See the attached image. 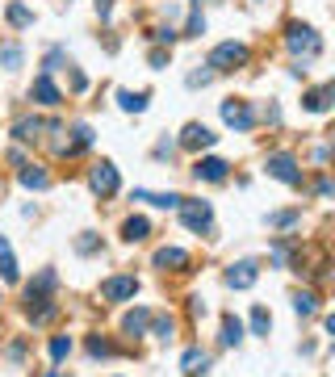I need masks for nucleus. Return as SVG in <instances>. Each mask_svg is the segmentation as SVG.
Returning a JSON list of instances; mask_svg holds the SVG:
<instances>
[{"instance_id":"nucleus-35","label":"nucleus","mask_w":335,"mask_h":377,"mask_svg":"<svg viewBox=\"0 0 335 377\" xmlns=\"http://www.w3.org/2000/svg\"><path fill=\"white\" fill-rule=\"evenodd\" d=\"M214 80V72H193L189 76V89H201V84H210Z\"/></svg>"},{"instance_id":"nucleus-8","label":"nucleus","mask_w":335,"mask_h":377,"mask_svg":"<svg viewBox=\"0 0 335 377\" xmlns=\"http://www.w3.org/2000/svg\"><path fill=\"white\" fill-rule=\"evenodd\" d=\"M227 176H231V164H227V159H218V155H205V159H197V164H193V181L218 185V181H227Z\"/></svg>"},{"instance_id":"nucleus-4","label":"nucleus","mask_w":335,"mask_h":377,"mask_svg":"<svg viewBox=\"0 0 335 377\" xmlns=\"http://www.w3.org/2000/svg\"><path fill=\"white\" fill-rule=\"evenodd\" d=\"M118 168L109 164V159H101V164H93V172H89V188H93L96 197H113L118 193Z\"/></svg>"},{"instance_id":"nucleus-13","label":"nucleus","mask_w":335,"mask_h":377,"mask_svg":"<svg viewBox=\"0 0 335 377\" xmlns=\"http://www.w3.org/2000/svg\"><path fill=\"white\" fill-rule=\"evenodd\" d=\"M331 96H335V89L323 84V89H310V93L302 96V105H306L310 113H327V109H331Z\"/></svg>"},{"instance_id":"nucleus-5","label":"nucleus","mask_w":335,"mask_h":377,"mask_svg":"<svg viewBox=\"0 0 335 377\" xmlns=\"http://www.w3.org/2000/svg\"><path fill=\"white\" fill-rule=\"evenodd\" d=\"M222 122L231 126V130H239V135H247L251 126H256V113H251V105L247 101H222Z\"/></svg>"},{"instance_id":"nucleus-15","label":"nucleus","mask_w":335,"mask_h":377,"mask_svg":"<svg viewBox=\"0 0 335 377\" xmlns=\"http://www.w3.org/2000/svg\"><path fill=\"white\" fill-rule=\"evenodd\" d=\"M50 289H55V273H50V269H42L34 281L25 285V302H38V298H47Z\"/></svg>"},{"instance_id":"nucleus-23","label":"nucleus","mask_w":335,"mask_h":377,"mask_svg":"<svg viewBox=\"0 0 335 377\" xmlns=\"http://www.w3.org/2000/svg\"><path fill=\"white\" fill-rule=\"evenodd\" d=\"M239 339H243V323L235 319V315H222V344H227V348H235Z\"/></svg>"},{"instance_id":"nucleus-2","label":"nucleus","mask_w":335,"mask_h":377,"mask_svg":"<svg viewBox=\"0 0 335 377\" xmlns=\"http://www.w3.org/2000/svg\"><path fill=\"white\" fill-rule=\"evenodd\" d=\"M247 63V47L243 43H218V47L210 50V72H235V67H243Z\"/></svg>"},{"instance_id":"nucleus-19","label":"nucleus","mask_w":335,"mask_h":377,"mask_svg":"<svg viewBox=\"0 0 335 377\" xmlns=\"http://www.w3.org/2000/svg\"><path fill=\"white\" fill-rule=\"evenodd\" d=\"M21 185H25V188H47L50 185V172L42 168V164H25V168H21Z\"/></svg>"},{"instance_id":"nucleus-6","label":"nucleus","mask_w":335,"mask_h":377,"mask_svg":"<svg viewBox=\"0 0 335 377\" xmlns=\"http://www.w3.org/2000/svg\"><path fill=\"white\" fill-rule=\"evenodd\" d=\"M268 176H277L281 185H302V168H297V159L289 155V151H277V155H268Z\"/></svg>"},{"instance_id":"nucleus-39","label":"nucleus","mask_w":335,"mask_h":377,"mask_svg":"<svg viewBox=\"0 0 335 377\" xmlns=\"http://www.w3.org/2000/svg\"><path fill=\"white\" fill-rule=\"evenodd\" d=\"M72 89H76V93H84V89H89V80H84L80 72H72Z\"/></svg>"},{"instance_id":"nucleus-29","label":"nucleus","mask_w":335,"mask_h":377,"mask_svg":"<svg viewBox=\"0 0 335 377\" xmlns=\"http://www.w3.org/2000/svg\"><path fill=\"white\" fill-rule=\"evenodd\" d=\"M201 30H205V17H201V0H193V17H189V30H185V34H189V38H197Z\"/></svg>"},{"instance_id":"nucleus-22","label":"nucleus","mask_w":335,"mask_h":377,"mask_svg":"<svg viewBox=\"0 0 335 377\" xmlns=\"http://www.w3.org/2000/svg\"><path fill=\"white\" fill-rule=\"evenodd\" d=\"M0 277L4 281H17V260H13V247H8L4 235H0Z\"/></svg>"},{"instance_id":"nucleus-20","label":"nucleus","mask_w":335,"mask_h":377,"mask_svg":"<svg viewBox=\"0 0 335 377\" xmlns=\"http://www.w3.org/2000/svg\"><path fill=\"white\" fill-rule=\"evenodd\" d=\"M181 365H185V377H201V373H205V369H210V356H205L201 348H189Z\"/></svg>"},{"instance_id":"nucleus-24","label":"nucleus","mask_w":335,"mask_h":377,"mask_svg":"<svg viewBox=\"0 0 335 377\" xmlns=\"http://www.w3.org/2000/svg\"><path fill=\"white\" fill-rule=\"evenodd\" d=\"M13 135H17L21 142H34L38 135H42V122H38V118H21V122L13 126Z\"/></svg>"},{"instance_id":"nucleus-37","label":"nucleus","mask_w":335,"mask_h":377,"mask_svg":"<svg viewBox=\"0 0 335 377\" xmlns=\"http://www.w3.org/2000/svg\"><path fill=\"white\" fill-rule=\"evenodd\" d=\"M59 63H63V50H50V55H47V72H55Z\"/></svg>"},{"instance_id":"nucleus-25","label":"nucleus","mask_w":335,"mask_h":377,"mask_svg":"<svg viewBox=\"0 0 335 377\" xmlns=\"http://www.w3.org/2000/svg\"><path fill=\"white\" fill-rule=\"evenodd\" d=\"M118 105H122L126 113H143V109H147V93H130V89H122V93H118Z\"/></svg>"},{"instance_id":"nucleus-33","label":"nucleus","mask_w":335,"mask_h":377,"mask_svg":"<svg viewBox=\"0 0 335 377\" xmlns=\"http://www.w3.org/2000/svg\"><path fill=\"white\" fill-rule=\"evenodd\" d=\"M151 38H155V43H159V47H172V43H176V38H181V34H176V30H172V26H159V30H155V34H151Z\"/></svg>"},{"instance_id":"nucleus-11","label":"nucleus","mask_w":335,"mask_h":377,"mask_svg":"<svg viewBox=\"0 0 335 377\" xmlns=\"http://www.w3.org/2000/svg\"><path fill=\"white\" fill-rule=\"evenodd\" d=\"M155 269H172V273H181V269H189V252H181V247H159L155 252Z\"/></svg>"},{"instance_id":"nucleus-16","label":"nucleus","mask_w":335,"mask_h":377,"mask_svg":"<svg viewBox=\"0 0 335 377\" xmlns=\"http://www.w3.org/2000/svg\"><path fill=\"white\" fill-rule=\"evenodd\" d=\"M135 201H151L159 210H176L181 206V193H147V188H135Z\"/></svg>"},{"instance_id":"nucleus-40","label":"nucleus","mask_w":335,"mask_h":377,"mask_svg":"<svg viewBox=\"0 0 335 377\" xmlns=\"http://www.w3.org/2000/svg\"><path fill=\"white\" fill-rule=\"evenodd\" d=\"M96 9H101V17H109V9H113V0H96Z\"/></svg>"},{"instance_id":"nucleus-34","label":"nucleus","mask_w":335,"mask_h":377,"mask_svg":"<svg viewBox=\"0 0 335 377\" xmlns=\"http://www.w3.org/2000/svg\"><path fill=\"white\" fill-rule=\"evenodd\" d=\"M268 223H273V227H293V223H297V210H289V214H273Z\"/></svg>"},{"instance_id":"nucleus-28","label":"nucleus","mask_w":335,"mask_h":377,"mask_svg":"<svg viewBox=\"0 0 335 377\" xmlns=\"http://www.w3.org/2000/svg\"><path fill=\"white\" fill-rule=\"evenodd\" d=\"M76 252H80V256H93V252H101V235L84 231V235L76 239Z\"/></svg>"},{"instance_id":"nucleus-32","label":"nucleus","mask_w":335,"mask_h":377,"mask_svg":"<svg viewBox=\"0 0 335 377\" xmlns=\"http://www.w3.org/2000/svg\"><path fill=\"white\" fill-rule=\"evenodd\" d=\"M67 352H72V339H67V335H55V339H50V356H55V361H63Z\"/></svg>"},{"instance_id":"nucleus-14","label":"nucleus","mask_w":335,"mask_h":377,"mask_svg":"<svg viewBox=\"0 0 335 377\" xmlns=\"http://www.w3.org/2000/svg\"><path fill=\"white\" fill-rule=\"evenodd\" d=\"M147 235H151V223H147L143 214H135V218L122 223V239H126V243H143Z\"/></svg>"},{"instance_id":"nucleus-31","label":"nucleus","mask_w":335,"mask_h":377,"mask_svg":"<svg viewBox=\"0 0 335 377\" xmlns=\"http://www.w3.org/2000/svg\"><path fill=\"white\" fill-rule=\"evenodd\" d=\"M89 356H113V344L101 339V335H93V339H89Z\"/></svg>"},{"instance_id":"nucleus-9","label":"nucleus","mask_w":335,"mask_h":377,"mask_svg":"<svg viewBox=\"0 0 335 377\" xmlns=\"http://www.w3.org/2000/svg\"><path fill=\"white\" fill-rule=\"evenodd\" d=\"M214 142H218V135L210 126H201V122H189L185 135H181V147L185 151H201V147H214Z\"/></svg>"},{"instance_id":"nucleus-17","label":"nucleus","mask_w":335,"mask_h":377,"mask_svg":"<svg viewBox=\"0 0 335 377\" xmlns=\"http://www.w3.org/2000/svg\"><path fill=\"white\" fill-rule=\"evenodd\" d=\"M25 63V50H21V43H0V67L4 72H17Z\"/></svg>"},{"instance_id":"nucleus-3","label":"nucleus","mask_w":335,"mask_h":377,"mask_svg":"<svg viewBox=\"0 0 335 377\" xmlns=\"http://www.w3.org/2000/svg\"><path fill=\"white\" fill-rule=\"evenodd\" d=\"M285 47L293 50V55H302V59H314V55L323 50V38H319V34H314L310 26H289Z\"/></svg>"},{"instance_id":"nucleus-36","label":"nucleus","mask_w":335,"mask_h":377,"mask_svg":"<svg viewBox=\"0 0 335 377\" xmlns=\"http://www.w3.org/2000/svg\"><path fill=\"white\" fill-rule=\"evenodd\" d=\"M8 356L21 361V356H25V339H13V344H8Z\"/></svg>"},{"instance_id":"nucleus-7","label":"nucleus","mask_w":335,"mask_h":377,"mask_svg":"<svg viewBox=\"0 0 335 377\" xmlns=\"http://www.w3.org/2000/svg\"><path fill=\"white\" fill-rule=\"evenodd\" d=\"M135 293H139V277H130V273L101 281V302H130Z\"/></svg>"},{"instance_id":"nucleus-26","label":"nucleus","mask_w":335,"mask_h":377,"mask_svg":"<svg viewBox=\"0 0 335 377\" xmlns=\"http://www.w3.org/2000/svg\"><path fill=\"white\" fill-rule=\"evenodd\" d=\"M293 310H297L302 319H310V315L319 310V293H314V289H306V293H297V298H293Z\"/></svg>"},{"instance_id":"nucleus-10","label":"nucleus","mask_w":335,"mask_h":377,"mask_svg":"<svg viewBox=\"0 0 335 377\" xmlns=\"http://www.w3.org/2000/svg\"><path fill=\"white\" fill-rule=\"evenodd\" d=\"M256 277H260V269H256L251 260H239V264L227 269V285H231V289H251Z\"/></svg>"},{"instance_id":"nucleus-18","label":"nucleus","mask_w":335,"mask_h":377,"mask_svg":"<svg viewBox=\"0 0 335 377\" xmlns=\"http://www.w3.org/2000/svg\"><path fill=\"white\" fill-rule=\"evenodd\" d=\"M4 17H8V26H13V30H25V26H34V9H25L21 0H13V4L4 9Z\"/></svg>"},{"instance_id":"nucleus-27","label":"nucleus","mask_w":335,"mask_h":377,"mask_svg":"<svg viewBox=\"0 0 335 377\" xmlns=\"http://www.w3.org/2000/svg\"><path fill=\"white\" fill-rule=\"evenodd\" d=\"M268 331H273V315L264 306H256L251 310V335H268Z\"/></svg>"},{"instance_id":"nucleus-21","label":"nucleus","mask_w":335,"mask_h":377,"mask_svg":"<svg viewBox=\"0 0 335 377\" xmlns=\"http://www.w3.org/2000/svg\"><path fill=\"white\" fill-rule=\"evenodd\" d=\"M147 323H151V310H130V315L122 319V331H126V335H147Z\"/></svg>"},{"instance_id":"nucleus-12","label":"nucleus","mask_w":335,"mask_h":377,"mask_svg":"<svg viewBox=\"0 0 335 377\" xmlns=\"http://www.w3.org/2000/svg\"><path fill=\"white\" fill-rule=\"evenodd\" d=\"M30 96H34V101H38V105H47V109H55V105H59V101H63V96H59V89H55V84H50V76H47V72H42V76H38V80H34V89H30Z\"/></svg>"},{"instance_id":"nucleus-41","label":"nucleus","mask_w":335,"mask_h":377,"mask_svg":"<svg viewBox=\"0 0 335 377\" xmlns=\"http://www.w3.org/2000/svg\"><path fill=\"white\" fill-rule=\"evenodd\" d=\"M42 377H63V373H55V369H47V373H42Z\"/></svg>"},{"instance_id":"nucleus-38","label":"nucleus","mask_w":335,"mask_h":377,"mask_svg":"<svg viewBox=\"0 0 335 377\" xmlns=\"http://www.w3.org/2000/svg\"><path fill=\"white\" fill-rule=\"evenodd\" d=\"M168 63V50H151V67H164Z\"/></svg>"},{"instance_id":"nucleus-30","label":"nucleus","mask_w":335,"mask_h":377,"mask_svg":"<svg viewBox=\"0 0 335 377\" xmlns=\"http://www.w3.org/2000/svg\"><path fill=\"white\" fill-rule=\"evenodd\" d=\"M172 331H176V323L168 315H155V339H172Z\"/></svg>"},{"instance_id":"nucleus-1","label":"nucleus","mask_w":335,"mask_h":377,"mask_svg":"<svg viewBox=\"0 0 335 377\" xmlns=\"http://www.w3.org/2000/svg\"><path fill=\"white\" fill-rule=\"evenodd\" d=\"M181 223L189 227V231H197V235H210L214 231V210H210V201H185L181 197Z\"/></svg>"}]
</instances>
